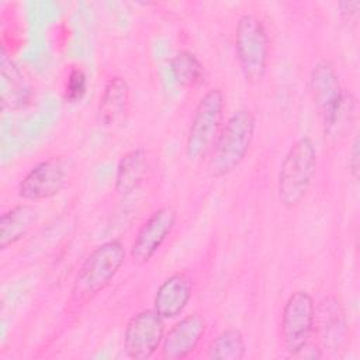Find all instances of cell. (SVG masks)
Wrapping results in <instances>:
<instances>
[{
	"mask_svg": "<svg viewBox=\"0 0 360 360\" xmlns=\"http://www.w3.org/2000/svg\"><path fill=\"white\" fill-rule=\"evenodd\" d=\"M39 212L31 204H17L0 218V246L7 249L22 239L38 222Z\"/></svg>",
	"mask_w": 360,
	"mask_h": 360,
	"instance_id": "16",
	"label": "cell"
},
{
	"mask_svg": "<svg viewBox=\"0 0 360 360\" xmlns=\"http://www.w3.org/2000/svg\"><path fill=\"white\" fill-rule=\"evenodd\" d=\"M69 173V163L63 158L53 156L41 160L20 181L18 195L25 201L52 198L66 187Z\"/></svg>",
	"mask_w": 360,
	"mask_h": 360,
	"instance_id": "7",
	"label": "cell"
},
{
	"mask_svg": "<svg viewBox=\"0 0 360 360\" xmlns=\"http://www.w3.org/2000/svg\"><path fill=\"white\" fill-rule=\"evenodd\" d=\"M191 294V278L186 273H174L158 287L153 298V309L163 319H174L186 309Z\"/></svg>",
	"mask_w": 360,
	"mask_h": 360,
	"instance_id": "12",
	"label": "cell"
},
{
	"mask_svg": "<svg viewBox=\"0 0 360 360\" xmlns=\"http://www.w3.org/2000/svg\"><path fill=\"white\" fill-rule=\"evenodd\" d=\"M149 170L148 153L142 148L127 152L117 165L115 190L120 195H129L145 181Z\"/></svg>",
	"mask_w": 360,
	"mask_h": 360,
	"instance_id": "15",
	"label": "cell"
},
{
	"mask_svg": "<svg viewBox=\"0 0 360 360\" xmlns=\"http://www.w3.org/2000/svg\"><path fill=\"white\" fill-rule=\"evenodd\" d=\"M245 353L246 345L243 335L235 328L218 333L207 349V356L212 360H242Z\"/></svg>",
	"mask_w": 360,
	"mask_h": 360,
	"instance_id": "20",
	"label": "cell"
},
{
	"mask_svg": "<svg viewBox=\"0 0 360 360\" xmlns=\"http://www.w3.org/2000/svg\"><path fill=\"white\" fill-rule=\"evenodd\" d=\"M170 73L179 86L193 89L204 79V65L190 51H180L170 59Z\"/></svg>",
	"mask_w": 360,
	"mask_h": 360,
	"instance_id": "19",
	"label": "cell"
},
{
	"mask_svg": "<svg viewBox=\"0 0 360 360\" xmlns=\"http://www.w3.org/2000/svg\"><path fill=\"white\" fill-rule=\"evenodd\" d=\"M155 309H142L132 315L124 330V349L129 359H150L162 346L165 323Z\"/></svg>",
	"mask_w": 360,
	"mask_h": 360,
	"instance_id": "8",
	"label": "cell"
},
{
	"mask_svg": "<svg viewBox=\"0 0 360 360\" xmlns=\"http://www.w3.org/2000/svg\"><path fill=\"white\" fill-rule=\"evenodd\" d=\"M129 84L122 76L111 77L101 93L97 105V122L103 127H111L122 121L129 110Z\"/></svg>",
	"mask_w": 360,
	"mask_h": 360,
	"instance_id": "14",
	"label": "cell"
},
{
	"mask_svg": "<svg viewBox=\"0 0 360 360\" xmlns=\"http://www.w3.org/2000/svg\"><path fill=\"white\" fill-rule=\"evenodd\" d=\"M316 148L309 136L298 138L288 148L277 177V195L281 205L294 208L305 198L316 172Z\"/></svg>",
	"mask_w": 360,
	"mask_h": 360,
	"instance_id": "3",
	"label": "cell"
},
{
	"mask_svg": "<svg viewBox=\"0 0 360 360\" xmlns=\"http://www.w3.org/2000/svg\"><path fill=\"white\" fill-rule=\"evenodd\" d=\"M316 315H319V329L323 346L338 349L346 332V322L339 302L335 298H325L321 302Z\"/></svg>",
	"mask_w": 360,
	"mask_h": 360,
	"instance_id": "17",
	"label": "cell"
},
{
	"mask_svg": "<svg viewBox=\"0 0 360 360\" xmlns=\"http://www.w3.org/2000/svg\"><path fill=\"white\" fill-rule=\"evenodd\" d=\"M256 132V118L250 110L239 108L222 125L210 152L212 176L222 177L232 173L246 158Z\"/></svg>",
	"mask_w": 360,
	"mask_h": 360,
	"instance_id": "2",
	"label": "cell"
},
{
	"mask_svg": "<svg viewBox=\"0 0 360 360\" xmlns=\"http://www.w3.org/2000/svg\"><path fill=\"white\" fill-rule=\"evenodd\" d=\"M125 246L118 239L96 246L86 256L73 278L70 304L80 308L98 295L117 276L125 262Z\"/></svg>",
	"mask_w": 360,
	"mask_h": 360,
	"instance_id": "1",
	"label": "cell"
},
{
	"mask_svg": "<svg viewBox=\"0 0 360 360\" xmlns=\"http://www.w3.org/2000/svg\"><path fill=\"white\" fill-rule=\"evenodd\" d=\"M357 118V98L352 91L345 90L338 108L323 122L325 136L339 139L346 136L354 127Z\"/></svg>",
	"mask_w": 360,
	"mask_h": 360,
	"instance_id": "18",
	"label": "cell"
},
{
	"mask_svg": "<svg viewBox=\"0 0 360 360\" xmlns=\"http://www.w3.org/2000/svg\"><path fill=\"white\" fill-rule=\"evenodd\" d=\"M225 98L219 87L210 89L195 105L187 136H186V155L190 160L205 158L222 128Z\"/></svg>",
	"mask_w": 360,
	"mask_h": 360,
	"instance_id": "5",
	"label": "cell"
},
{
	"mask_svg": "<svg viewBox=\"0 0 360 360\" xmlns=\"http://www.w3.org/2000/svg\"><path fill=\"white\" fill-rule=\"evenodd\" d=\"M359 136L354 135L353 143H352V149L349 153V170L350 174L354 180L359 179V173H360V152H359Z\"/></svg>",
	"mask_w": 360,
	"mask_h": 360,
	"instance_id": "22",
	"label": "cell"
},
{
	"mask_svg": "<svg viewBox=\"0 0 360 360\" xmlns=\"http://www.w3.org/2000/svg\"><path fill=\"white\" fill-rule=\"evenodd\" d=\"M235 53L243 79L249 84L260 83L267 72L270 39L263 21L252 14H242L235 27Z\"/></svg>",
	"mask_w": 360,
	"mask_h": 360,
	"instance_id": "4",
	"label": "cell"
},
{
	"mask_svg": "<svg viewBox=\"0 0 360 360\" xmlns=\"http://www.w3.org/2000/svg\"><path fill=\"white\" fill-rule=\"evenodd\" d=\"M177 211L173 205L155 210L138 229L131 245V259L136 264L148 263L174 229Z\"/></svg>",
	"mask_w": 360,
	"mask_h": 360,
	"instance_id": "9",
	"label": "cell"
},
{
	"mask_svg": "<svg viewBox=\"0 0 360 360\" xmlns=\"http://www.w3.org/2000/svg\"><path fill=\"white\" fill-rule=\"evenodd\" d=\"M205 333V321L198 314H191L176 322L162 342V357L166 360H183L188 357Z\"/></svg>",
	"mask_w": 360,
	"mask_h": 360,
	"instance_id": "11",
	"label": "cell"
},
{
	"mask_svg": "<svg viewBox=\"0 0 360 360\" xmlns=\"http://www.w3.org/2000/svg\"><path fill=\"white\" fill-rule=\"evenodd\" d=\"M87 90V76L82 68H72L65 82V100L76 103L83 98Z\"/></svg>",
	"mask_w": 360,
	"mask_h": 360,
	"instance_id": "21",
	"label": "cell"
},
{
	"mask_svg": "<svg viewBox=\"0 0 360 360\" xmlns=\"http://www.w3.org/2000/svg\"><path fill=\"white\" fill-rule=\"evenodd\" d=\"M0 96L4 108L17 111L30 104L32 98V89L17 66V63L8 58L4 48L0 58Z\"/></svg>",
	"mask_w": 360,
	"mask_h": 360,
	"instance_id": "13",
	"label": "cell"
},
{
	"mask_svg": "<svg viewBox=\"0 0 360 360\" xmlns=\"http://www.w3.org/2000/svg\"><path fill=\"white\" fill-rule=\"evenodd\" d=\"M309 93L322 122H325L338 108L345 93L338 72L329 60L322 59L312 68L309 73Z\"/></svg>",
	"mask_w": 360,
	"mask_h": 360,
	"instance_id": "10",
	"label": "cell"
},
{
	"mask_svg": "<svg viewBox=\"0 0 360 360\" xmlns=\"http://www.w3.org/2000/svg\"><path fill=\"white\" fill-rule=\"evenodd\" d=\"M315 319L316 308L312 295L305 290L294 291L287 298L281 314V342L288 354L297 356L308 346Z\"/></svg>",
	"mask_w": 360,
	"mask_h": 360,
	"instance_id": "6",
	"label": "cell"
},
{
	"mask_svg": "<svg viewBox=\"0 0 360 360\" xmlns=\"http://www.w3.org/2000/svg\"><path fill=\"white\" fill-rule=\"evenodd\" d=\"M359 7H360V1H359V0H356V1H342V3L339 4L340 14H342V17H345L346 20H350L353 15H356Z\"/></svg>",
	"mask_w": 360,
	"mask_h": 360,
	"instance_id": "23",
	"label": "cell"
}]
</instances>
